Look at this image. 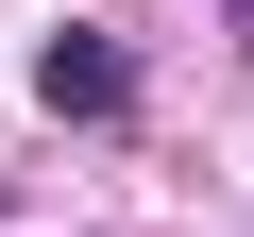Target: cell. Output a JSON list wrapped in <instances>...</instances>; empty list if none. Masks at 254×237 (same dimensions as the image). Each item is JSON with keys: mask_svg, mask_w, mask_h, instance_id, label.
I'll use <instances>...</instances> for the list:
<instances>
[{"mask_svg": "<svg viewBox=\"0 0 254 237\" xmlns=\"http://www.w3.org/2000/svg\"><path fill=\"white\" fill-rule=\"evenodd\" d=\"M34 102H51V118H119V102H136L119 34H51V51H34Z\"/></svg>", "mask_w": 254, "mask_h": 237, "instance_id": "6da1fadb", "label": "cell"}]
</instances>
